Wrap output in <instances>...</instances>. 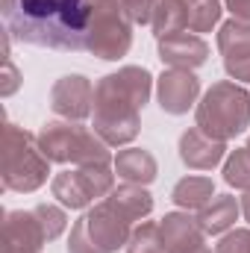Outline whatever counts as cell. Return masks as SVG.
Wrapping results in <instances>:
<instances>
[{
    "label": "cell",
    "mask_w": 250,
    "mask_h": 253,
    "mask_svg": "<svg viewBox=\"0 0 250 253\" xmlns=\"http://www.w3.org/2000/svg\"><path fill=\"white\" fill-rule=\"evenodd\" d=\"M224 180L227 186H236V189H250V150L248 147H236L227 162H224Z\"/></svg>",
    "instance_id": "603a6c76"
},
{
    "label": "cell",
    "mask_w": 250,
    "mask_h": 253,
    "mask_svg": "<svg viewBox=\"0 0 250 253\" xmlns=\"http://www.w3.org/2000/svg\"><path fill=\"white\" fill-rule=\"evenodd\" d=\"M194 121H197L194 126H200L206 135L218 141L236 138L250 126V91L233 80L215 83L197 103Z\"/></svg>",
    "instance_id": "277c9868"
},
{
    "label": "cell",
    "mask_w": 250,
    "mask_h": 253,
    "mask_svg": "<svg viewBox=\"0 0 250 253\" xmlns=\"http://www.w3.org/2000/svg\"><path fill=\"white\" fill-rule=\"evenodd\" d=\"M245 147H248V150H250V138H248V144H245Z\"/></svg>",
    "instance_id": "1f68e13d"
},
{
    "label": "cell",
    "mask_w": 250,
    "mask_h": 253,
    "mask_svg": "<svg viewBox=\"0 0 250 253\" xmlns=\"http://www.w3.org/2000/svg\"><path fill=\"white\" fill-rule=\"evenodd\" d=\"M0 174H3V189L6 191H36L47 183L50 174V159L39 147V135L21 129L15 124L3 126V141H0Z\"/></svg>",
    "instance_id": "3957f363"
},
{
    "label": "cell",
    "mask_w": 250,
    "mask_h": 253,
    "mask_svg": "<svg viewBox=\"0 0 250 253\" xmlns=\"http://www.w3.org/2000/svg\"><path fill=\"white\" fill-rule=\"evenodd\" d=\"M21 85V77H18V68L12 65V59H3V85H0V94L9 97L15 94V88Z\"/></svg>",
    "instance_id": "83f0119b"
},
{
    "label": "cell",
    "mask_w": 250,
    "mask_h": 253,
    "mask_svg": "<svg viewBox=\"0 0 250 253\" xmlns=\"http://www.w3.org/2000/svg\"><path fill=\"white\" fill-rule=\"evenodd\" d=\"M121 3H124V9L129 12L132 24H150L153 21V9H156L159 0H121Z\"/></svg>",
    "instance_id": "4316f807"
},
{
    "label": "cell",
    "mask_w": 250,
    "mask_h": 253,
    "mask_svg": "<svg viewBox=\"0 0 250 253\" xmlns=\"http://www.w3.org/2000/svg\"><path fill=\"white\" fill-rule=\"evenodd\" d=\"M47 242L36 212H6L3 221V253H42V245Z\"/></svg>",
    "instance_id": "7c38bea8"
},
{
    "label": "cell",
    "mask_w": 250,
    "mask_h": 253,
    "mask_svg": "<svg viewBox=\"0 0 250 253\" xmlns=\"http://www.w3.org/2000/svg\"><path fill=\"white\" fill-rule=\"evenodd\" d=\"M224 15V3L221 0H194L188 6V30L191 33H209Z\"/></svg>",
    "instance_id": "44dd1931"
},
{
    "label": "cell",
    "mask_w": 250,
    "mask_h": 253,
    "mask_svg": "<svg viewBox=\"0 0 250 253\" xmlns=\"http://www.w3.org/2000/svg\"><path fill=\"white\" fill-rule=\"evenodd\" d=\"M153 77L147 68L126 65L115 74H106L94 85V118L91 129L112 147L129 144L138 135V112L150 100Z\"/></svg>",
    "instance_id": "7a4b0ae2"
},
{
    "label": "cell",
    "mask_w": 250,
    "mask_h": 253,
    "mask_svg": "<svg viewBox=\"0 0 250 253\" xmlns=\"http://www.w3.org/2000/svg\"><path fill=\"white\" fill-rule=\"evenodd\" d=\"M153 36L165 39L171 33H183L188 30V3L186 0H159L153 9Z\"/></svg>",
    "instance_id": "ffe728a7"
},
{
    "label": "cell",
    "mask_w": 250,
    "mask_h": 253,
    "mask_svg": "<svg viewBox=\"0 0 250 253\" xmlns=\"http://www.w3.org/2000/svg\"><path fill=\"white\" fill-rule=\"evenodd\" d=\"M194 253H212V251L209 248H200V251H194Z\"/></svg>",
    "instance_id": "4dcf8cb0"
},
{
    "label": "cell",
    "mask_w": 250,
    "mask_h": 253,
    "mask_svg": "<svg viewBox=\"0 0 250 253\" xmlns=\"http://www.w3.org/2000/svg\"><path fill=\"white\" fill-rule=\"evenodd\" d=\"M186 3H188V6H191V3H194V0H186Z\"/></svg>",
    "instance_id": "d6a6232c"
},
{
    "label": "cell",
    "mask_w": 250,
    "mask_h": 253,
    "mask_svg": "<svg viewBox=\"0 0 250 253\" xmlns=\"http://www.w3.org/2000/svg\"><path fill=\"white\" fill-rule=\"evenodd\" d=\"M6 33L24 44L80 53L88 50L94 0H0Z\"/></svg>",
    "instance_id": "6da1fadb"
},
{
    "label": "cell",
    "mask_w": 250,
    "mask_h": 253,
    "mask_svg": "<svg viewBox=\"0 0 250 253\" xmlns=\"http://www.w3.org/2000/svg\"><path fill=\"white\" fill-rule=\"evenodd\" d=\"M215 253H250V230H233V233H227L215 245Z\"/></svg>",
    "instance_id": "484cf974"
},
{
    "label": "cell",
    "mask_w": 250,
    "mask_h": 253,
    "mask_svg": "<svg viewBox=\"0 0 250 253\" xmlns=\"http://www.w3.org/2000/svg\"><path fill=\"white\" fill-rule=\"evenodd\" d=\"M68 253H106V251H100L97 242L88 236L85 218L74 221V227H71V239H68Z\"/></svg>",
    "instance_id": "d4e9b609"
},
{
    "label": "cell",
    "mask_w": 250,
    "mask_h": 253,
    "mask_svg": "<svg viewBox=\"0 0 250 253\" xmlns=\"http://www.w3.org/2000/svg\"><path fill=\"white\" fill-rule=\"evenodd\" d=\"M50 109L65 121H83L94 109V85L83 74H68L50 88Z\"/></svg>",
    "instance_id": "ba28073f"
},
{
    "label": "cell",
    "mask_w": 250,
    "mask_h": 253,
    "mask_svg": "<svg viewBox=\"0 0 250 253\" xmlns=\"http://www.w3.org/2000/svg\"><path fill=\"white\" fill-rule=\"evenodd\" d=\"M106 203L124 218L126 224H135V221H144L150 212H153V197L144 186H135V183H124V186H115V189L106 194Z\"/></svg>",
    "instance_id": "2e32d148"
},
{
    "label": "cell",
    "mask_w": 250,
    "mask_h": 253,
    "mask_svg": "<svg viewBox=\"0 0 250 253\" xmlns=\"http://www.w3.org/2000/svg\"><path fill=\"white\" fill-rule=\"evenodd\" d=\"M126 253H165V242H162V230L156 221H141L129 242H126Z\"/></svg>",
    "instance_id": "7402d4cb"
},
{
    "label": "cell",
    "mask_w": 250,
    "mask_h": 253,
    "mask_svg": "<svg viewBox=\"0 0 250 253\" xmlns=\"http://www.w3.org/2000/svg\"><path fill=\"white\" fill-rule=\"evenodd\" d=\"M159 59H162V65H171V68L194 71L209 59V44L191 30L171 33V36L159 39Z\"/></svg>",
    "instance_id": "4fadbf2b"
},
{
    "label": "cell",
    "mask_w": 250,
    "mask_h": 253,
    "mask_svg": "<svg viewBox=\"0 0 250 253\" xmlns=\"http://www.w3.org/2000/svg\"><path fill=\"white\" fill-rule=\"evenodd\" d=\"M85 227H88V236L97 242V248L106 253H118L121 248H126V242H129V236H132V230H129V224H126L124 218L103 200V203H97L94 209H88L85 215Z\"/></svg>",
    "instance_id": "8fae6325"
},
{
    "label": "cell",
    "mask_w": 250,
    "mask_h": 253,
    "mask_svg": "<svg viewBox=\"0 0 250 253\" xmlns=\"http://www.w3.org/2000/svg\"><path fill=\"white\" fill-rule=\"evenodd\" d=\"M218 50L224 56V68L233 80H250V24L230 18L218 30Z\"/></svg>",
    "instance_id": "9c48e42d"
},
{
    "label": "cell",
    "mask_w": 250,
    "mask_h": 253,
    "mask_svg": "<svg viewBox=\"0 0 250 253\" xmlns=\"http://www.w3.org/2000/svg\"><path fill=\"white\" fill-rule=\"evenodd\" d=\"M239 203H242V215H245V221H250V189L242 194V200H239Z\"/></svg>",
    "instance_id": "f546056e"
},
{
    "label": "cell",
    "mask_w": 250,
    "mask_h": 253,
    "mask_svg": "<svg viewBox=\"0 0 250 253\" xmlns=\"http://www.w3.org/2000/svg\"><path fill=\"white\" fill-rule=\"evenodd\" d=\"M39 147L59 165H109V144L80 121H50L39 129Z\"/></svg>",
    "instance_id": "5b68a950"
},
{
    "label": "cell",
    "mask_w": 250,
    "mask_h": 253,
    "mask_svg": "<svg viewBox=\"0 0 250 253\" xmlns=\"http://www.w3.org/2000/svg\"><path fill=\"white\" fill-rule=\"evenodd\" d=\"M53 197L68 209H85L88 203L106 197L115 189V174L109 165H77L74 171H62L53 177Z\"/></svg>",
    "instance_id": "52a82bcc"
},
{
    "label": "cell",
    "mask_w": 250,
    "mask_h": 253,
    "mask_svg": "<svg viewBox=\"0 0 250 253\" xmlns=\"http://www.w3.org/2000/svg\"><path fill=\"white\" fill-rule=\"evenodd\" d=\"M112 168H115V174H118L121 180L135 183V186L153 183V180H156V171H159L153 153L144 150V147H126V150H118Z\"/></svg>",
    "instance_id": "e0dca14e"
},
{
    "label": "cell",
    "mask_w": 250,
    "mask_h": 253,
    "mask_svg": "<svg viewBox=\"0 0 250 253\" xmlns=\"http://www.w3.org/2000/svg\"><path fill=\"white\" fill-rule=\"evenodd\" d=\"M159 230H162V242H165V253H194L203 245L206 233L200 230L197 218H188V212H168L162 221H159Z\"/></svg>",
    "instance_id": "9a60e30c"
},
{
    "label": "cell",
    "mask_w": 250,
    "mask_h": 253,
    "mask_svg": "<svg viewBox=\"0 0 250 253\" xmlns=\"http://www.w3.org/2000/svg\"><path fill=\"white\" fill-rule=\"evenodd\" d=\"M132 44V18L121 0H94L88 53L106 62H118Z\"/></svg>",
    "instance_id": "8992f818"
},
{
    "label": "cell",
    "mask_w": 250,
    "mask_h": 253,
    "mask_svg": "<svg viewBox=\"0 0 250 253\" xmlns=\"http://www.w3.org/2000/svg\"><path fill=\"white\" fill-rule=\"evenodd\" d=\"M227 153V141L206 135L200 126H191L180 135V159L194 171H212Z\"/></svg>",
    "instance_id": "5bb4252c"
},
{
    "label": "cell",
    "mask_w": 250,
    "mask_h": 253,
    "mask_svg": "<svg viewBox=\"0 0 250 253\" xmlns=\"http://www.w3.org/2000/svg\"><path fill=\"white\" fill-rule=\"evenodd\" d=\"M215 197V183H212V177H197V174H188L183 177L174 191H171V200L177 203V206H183V209H203L209 200Z\"/></svg>",
    "instance_id": "d6986e66"
},
{
    "label": "cell",
    "mask_w": 250,
    "mask_h": 253,
    "mask_svg": "<svg viewBox=\"0 0 250 253\" xmlns=\"http://www.w3.org/2000/svg\"><path fill=\"white\" fill-rule=\"evenodd\" d=\"M239 212H242V203H239L233 194H215V197L197 212V224H200V230H203L206 236H221V233H227V230L236 224Z\"/></svg>",
    "instance_id": "ac0fdd59"
},
{
    "label": "cell",
    "mask_w": 250,
    "mask_h": 253,
    "mask_svg": "<svg viewBox=\"0 0 250 253\" xmlns=\"http://www.w3.org/2000/svg\"><path fill=\"white\" fill-rule=\"evenodd\" d=\"M33 212H36V218H39V224H42V230H44L47 242L59 239V236H62V230L68 227V218H65V212L59 209V206H53V203H39Z\"/></svg>",
    "instance_id": "cb8c5ba5"
},
{
    "label": "cell",
    "mask_w": 250,
    "mask_h": 253,
    "mask_svg": "<svg viewBox=\"0 0 250 253\" xmlns=\"http://www.w3.org/2000/svg\"><path fill=\"white\" fill-rule=\"evenodd\" d=\"M221 3H224V9L233 12V18L250 24V0H221Z\"/></svg>",
    "instance_id": "f1b7e54d"
},
{
    "label": "cell",
    "mask_w": 250,
    "mask_h": 253,
    "mask_svg": "<svg viewBox=\"0 0 250 253\" xmlns=\"http://www.w3.org/2000/svg\"><path fill=\"white\" fill-rule=\"evenodd\" d=\"M156 94H159V106L168 115H186L188 109L197 103L200 94V80L194 77V71L186 68H171L156 80Z\"/></svg>",
    "instance_id": "30bf717a"
}]
</instances>
